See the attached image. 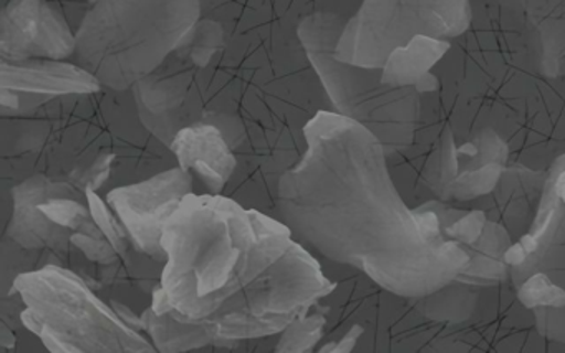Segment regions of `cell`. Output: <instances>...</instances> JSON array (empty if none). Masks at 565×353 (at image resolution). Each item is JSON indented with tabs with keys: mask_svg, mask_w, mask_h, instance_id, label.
I'll return each instance as SVG.
<instances>
[{
	"mask_svg": "<svg viewBox=\"0 0 565 353\" xmlns=\"http://www.w3.org/2000/svg\"><path fill=\"white\" fill-rule=\"evenodd\" d=\"M196 72L193 64L171 54L160 68L131 88L140 120L168 148L178 131L190 127L188 100Z\"/></svg>",
	"mask_w": 565,
	"mask_h": 353,
	"instance_id": "cell-13",
	"label": "cell"
},
{
	"mask_svg": "<svg viewBox=\"0 0 565 353\" xmlns=\"http://www.w3.org/2000/svg\"><path fill=\"white\" fill-rule=\"evenodd\" d=\"M294 243L292 231L273 214L226 194H188L163 229L167 263L151 307L216 332Z\"/></svg>",
	"mask_w": 565,
	"mask_h": 353,
	"instance_id": "cell-3",
	"label": "cell"
},
{
	"mask_svg": "<svg viewBox=\"0 0 565 353\" xmlns=\"http://www.w3.org/2000/svg\"><path fill=\"white\" fill-rule=\"evenodd\" d=\"M95 0H90V4H94Z\"/></svg>",
	"mask_w": 565,
	"mask_h": 353,
	"instance_id": "cell-21",
	"label": "cell"
},
{
	"mask_svg": "<svg viewBox=\"0 0 565 353\" xmlns=\"http://www.w3.org/2000/svg\"><path fill=\"white\" fill-rule=\"evenodd\" d=\"M77 35L51 0H8L0 18L2 62L65 61L74 57Z\"/></svg>",
	"mask_w": 565,
	"mask_h": 353,
	"instance_id": "cell-11",
	"label": "cell"
},
{
	"mask_svg": "<svg viewBox=\"0 0 565 353\" xmlns=\"http://www.w3.org/2000/svg\"><path fill=\"white\" fill-rule=\"evenodd\" d=\"M118 158L114 188L177 167L173 151L140 120L131 90L62 97L39 110L2 117V183L47 174L84 191L100 158Z\"/></svg>",
	"mask_w": 565,
	"mask_h": 353,
	"instance_id": "cell-4",
	"label": "cell"
},
{
	"mask_svg": "<svg viewBox=\"0 0 565 353\" xmlns=\"http://www.w3.org/2000/svg\"><path fill=\"white\" fill-rule=\"evenodd\" d=\"M518 240V260H508L514 282L521 286L537 272L561 287L565 299V157L545 178L534 221Z\"/></svg>",
	"mask_w": 565,
	"mask_h": 353,
	"instance_id": "cell-10",
	"label": "cell"
},
{
	"mask_svg": "<svg viewBox=\"0 0 565 353\" xmlns=\"http://www.w3.org/2000/svg\"><path fill=\"white\" fill-rule=\"evenodd\" d=\"M307 150L280 178L276 216L340 266L352 267L399 296L428 293L465 269L461 253L399 196L385 148L363 125L322 110L306 127Z\"/></svg>",
	"mask_w": 565,
	"mask_h": 353,
	"instance_id": "cell-1",
	"label": "cell"
},
{
	"mask_svg": "<svg viewBox=\"0 0 565 353\" xmlns=\"http://www.w3.org/2000/svg\"><path fill=\"white\" fill-rule=\"evenodd\" d=\"M201 0H95L77 32V64L102 87L127 92L186 41Z\"/></svg>",
	"mask_w": 565,
	"mask_h": 353,
	"instance_id": "cell-5",
	"label": "cell"
},
{
	"mask_svg": "<svg viewBox=\"0 0 565 353\" xmlns=\"http://www.w3.org/2000/svg\"><path fill=\"white\" fill-rule=\"evenodd\" d=\"M14 293L24 306L19 313L22 325L51 352H157L151 340L125 322L111 303L98 299L74 269L47 264L19 274L8 296Z\"/></svg>",
	"mask_w": 565,
	"mask_h": 353,
	"instance_id": "cell-6",
	"label": "cell"
},
{
	"mask_svg": "<svg viewBox=\"0 0 565 353\" xmlns=\"http://www.w3.org/2000/svg\"><path fill=\"white\" fill-rule=\"evenodd\" d=\"M141 323L157 352H188L216 343V332L211 327L157 313L151 306L141 313Z\"/></svg>",
	"mask_w": 565,
	"mask_h": 353,
	"instance_id": "cell-15",
	"label": "cell"
},
{
	"mask_svg": "<svg viewBox=\"0 0 565 353\" xmlns=\"http://www.w3.org/2000/svg\"><path fill=\"white\" fill-rule=\"evenodd\" d=\"M349 19L320 11L299 22L297 35L329 95L333 111L363 125L379 138L386 158L402 153L415 138L419 98L412 85L383 82V68H365L335 57Z\"/></svg>",
	"mask_w": 565,
	"mask_h": 353,
	"instance_id": "cell-7",
	"label": "cell"
},
{
	"mask_svg": "<svg viewBox=\"0 0 565 353\" xmlns=\"http://www.w3.org/2000/svg\"><path fill=\"white\" fill-rule=\"evenodd\" d=\"M327 105L299 35H241L196 72L188 117L220 128L236 153L224 194L273 214L280 178L306 153V127Z\"/></svg>",
	"mask_w": 565,
	"mask_h": 353,
	"instance_id": "cell-2",
	"label": "cell"
},
{
	"mask_svg": "<svg viewBox=\"0 0 565 353\" xmlns=\"http://www.w3.org/2000/svg\"><path fill=\"white\" fill-rule=\"evenodd\" d=\"M327 317L322 310L306 313L297 317L284 329L279 342H277L276 352H312L317 343L326 335Z\"/></svg>",
	"mask_w": 565,
	"mask_h": 353,
	"instance_id": "cell-18",
	"label": "cell"
},
{
	"mask_svg": "<svg viewBox=\"0 0 565 353\" xmlns=\"http://www.w3.org/2000/svg\"><path fill=\"white\" fill-rule=\"evenodd\" d=\"M0 345L4 349H14L15 346L14 327H9L6 320H2V325H0Z\"/></svg>",
	"mask_w": 565,
	"mask_h": 353,
	"instance_id": "cell-20",
	"label": "cell"
},
{
	"mask_svg": "<svg viewBox=\"0 0 565 353\" xmlns=\"http://www.w3.org/2000/svg\"><path fill=\"white\" fill-rule=\"evenodd\" d=\"M191 193H196L194 176L177 164L147 180L111 188L107 203L124 221L135 249L164 266V226Z\"/></svg>",
	"mask_w": 565,
	"mask_h": 353,
	"instance_id": "cell-8",
	"label": "cell"
},
{
	"mask_svg": "<svg viewBox=\"0 0 565 353\" xmlns=\"http://www.w3.org/2000/svg\"><path fill=\"white\" fill-rule=\"evenodd\" d=\"M230 41L226 29L211 18H201L186 41L174 51L184 61L193 64L198 71L206 68L214 57L223 51Z\"/></svg>",
	"mask_w": 565,
	"mask_h": 353,
	"instance_id": "cell-16",
	"label": "cell"
},
{
	"mask_svg": "<svg viewBox=\"0 0 565 353\" xmlns=\"http://www.w3.org/2000/svg\"><path fill=\"white\" fill-rule=\"evenodd\" d=\"M12 214L6 236L25 253L41 257L42 264H57L72 269L75 246L72 231L51 220L41 204L57 197L87 200V194L68 181L47 174H34L11 188Z\"/></svg>",
	"mask_w": 565,
	"mask_h": 353,
	"instance_id": "cell-9",
	"label": "cell"
},
{
	"mask_svg": "<svg viewBox=\"0 0 565 353\" xmlns=\"http://www.w3.org/2000/svg\"><path fill=\"white\" fill-rule=\"evenodd\" d=\"M72 244L81 250L82 256L90 264L98 267L115 266L120 263V254L117 253L110 240L105 236H88V234L72 233Z\"/></svg>",
	"mask_w": 565,
	"mask_h": 353,
	"instance_id": "cell-19",
	"label": "cell"
},
{
	"mask_svg": "<svg viewBox=\"0 0 565 353\" xmlns=\"http://www.w3.org/2000/svg\"><path fill=\"white\" fill-rule=\"evenodd\" d=\"M41 210L51 217L58 226L72 231V233L88 234V236H104L90 206L87 201L75 200V197H57V200L45 201Z\"/></svg>",
	"mask_w": 565,
	"mask_h": 353,
	"instance_id": "cell-17",
	"label": "cell"
},
{
	"mask_svg": "<svg viewBox=\"0 0 565 353\" xmlns=\"http://www.w3.org/2000/svg\"><path fill=\"white\" fill-rule=\"evenodd\" d=\"M100 90V82L78 64L45 58L0 62L2 117L32 114L57 98Z\"/></svg>",
	"mask_w": 565,
	"mask_h": 353,
	"instance_id": "cell-12",
	"label": "cell"
},
{
	"mask_svg": "<svg viewBox=\"0 0 565 353\" xmlns=\"http://www.w3.org/2000/svg\"><path fill=\"white\" fill-rule=\"evenodd\" d=\"M170 150L178 167L190 171L211 194H224L239 164L223 131L211 124L184 127L171 141Z\"/></svg>",
	"mask_w": 565,
	"mask_h": 353,
	"instance_id": "cell-14",
	"label": "cell"
}]
</instances>
